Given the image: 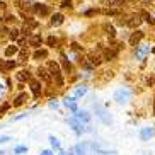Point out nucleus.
Instances as JSON below:
<instances>
[{"label": "nucleus", "mask_w": 155, "mask_h": 155, "mask_svg": "<svg viewBox=\"0 0 155 155\" xmlns=\"http://www.w3.org/2000/svg\"><path fill=\"white\" fill-rule=\"evenodd\" d=\"M130 96H131V94H130V91H126V89H119V91L114 94V99L121 104V102H126V101L130 99Z\"/></svg>", "instance_id": "1"}, {"label": "nucleus", "mask_w": 155, "mask_h": 155, "mask_svg": "<svg viewBox=\"0 0 155 155\" xmlns=\"http://www.w3.org/2000/svg\"><path fill=\"white\" fill-rule=\"evenodd\" d=\"M48 72L53 77H61V70H60V65L56 61H48Z\"/></svg>", "instance_id": "2"}, {"label": "nucleus", "mask_w": 155, "mask_h": 155, "mask_svg": "<svg viewBox=\"0 0 155 155\" xmlns=\"http://www.w3.org/2000/svg\"><path fill=\"white\" fill-rule=\"evenodd\" d=\"M32 10H34L36 14H39V15H48L50 14V9H48V5H45V4H34L32 5Z\"/></svg>", "instance_id": "3"}, {"label": "nucleus", "mask_w": 155, "mask_h": 155, "mask_svg": "<svg viewBox=\"0 0 155 155\" xmlns=\"http://www.w3.org/2000/svg\"><path fill=\"white\" fill-rule=\"evenodd\" d=\"M143 36H145V34H143L141 31L133 32V34H131V38H130V45H131V46H138V43H140L141 39H143Z\"/></svg>", "instance_id": "4"}, {"label": "nucleus", "mask_w": 155, "mask_h": 155, "mask_svg": "<svg viewBox=\"0 0 155 155\" xmlns=\"http://www.w3.org/2000/svg\"><path fill=\"white\" fill-rule=\"evenodd\" d=\"M155 135V130L153 128H141V131H140V138L143 141L148 140V138H152Z\"/></svg>", "instance_id": "5"}, {"label": "nucleus", "mask_w": 155, "mask_h": 155, "mask_svg": "<svg viewBox=\"0 0 155 155\" xmlns=\"http://www.w3.org/2000/svg\"><path fill=\"white\" fill-rule=\"evenodd\" d=\"M102 4L107 5V7H116V9H119V7H124L126 2L124 0H102Z\"/></svg>", "instance_id": "6"}, {"label": "nucleus", "mask_w": 155, "mask_h": 155, "mask_svg": "<svg viewBox=\"0 0 155 155\" xmlns=\"http://www.w3.org/2000/svg\"><path fill=\"white\" fill-rule=\"evenodd\" d=\"M116 56H118V50H113V48H106L104 50V60L111 61V60H114Z\"/></svg>", "instance_id": "7"}, {"label": "nucleus", "mask_w": 155, "mask_h": 155, "mask_svg": "<svg viewBox=\"0 0 155 155\" xmlns=\"http://www.w3.org/2000/svg\"><path fill=\"white\" fill-rule=\"evenodd\" d=\"M29 43H31L32 46H36V48H39V46L43 45V38L39 36V34H32V36L29 38Z\"/></svg>", "instance_id": "8"}, {"label": "nucleus", "mask_w": 155, "mask_h": 155, "mask_svg": "<svg viewBox=\"0 0 155 155\" xmlns=\"http://www.w3.org/2000/svg\"><path fill=\"white\" fill-rule=\"evenodd\" d=\"M38 75H39L45 82H51V73L48 72L46 68H39V70H38Z\"/></svg>", "instance_id": "9"}, {"label": "nucleus", "mask_w": 155, "mask_h": 155, "mask_svg": "<svg viewBox=\"0 0 155 155\" xmlns=\"http://www.w3.org/2000/svg\"><path fill=\"white\" fill-rule=\"evenodd\" d=\"M89 63L92 65V67H99L101 63H102V58L97 55H89Z\"/></svg>", "instance_id": "10"}, {"label": "nucleus", "mask_w": 155, "mask_h": 155, "mask_svg": "<svg viewBox=\"0 0 155 155\" xmlns=\"http://www.w3.org/2000/svg\"><path fill=\"white\" fill-rule=\"evenodd\" d=\"M29 77H31V73H29L28 70H21V72L17 73V80L19 82H26V80H29Z\"/></svg>", "instance_id": "11"}, {"label": "nucleus", "mask_w": 155, "mask_h": 155, "mask_svg": "<svg viewBox=\"0 0 155 155\" xmlns=\"http://www.w3.org/2000/svg\"><path fill=\"white\" fill-rule=\"evenodd\" d=\"M31 89H32V92H34V96H39V94H41V85H39V82H36V80H31Z\"/></svg>", "instance_id": "12"}, {"label": "nucleus", "mask_w": 155, "mask_h": 155, "mask_svg": "<svg viewBox=\"0 0 155 155\" xmlns=\"http://www.w3.org/2000/svg\"><path fill=\"white\" fill-rule=\"evenodd\" d=\"M61 65H63L65 72H72V63L68 61V58H67L65 55H61Z\"/></svg>", "instance_id": "13"}, {"label": "nucleus", "mask_w": 155, "mask_h": 155, "mask_svg": "<svg viewBox=\"0 0 155 155\" xmlns=\"http://www.w3.org/2000/svg\"><path fill=\"white\" fill-rule=\"evenodd\" d=\"M51 24H53V26H61V24H63V15H61V14H55V15H53V19H51Z\"/></svg>", "instance_id": "14"}, {"label": "nucleus", "mask_w": 155, "mask_h": 155, "mask_svg": "<svg viewBox=\"0 0 155 155\" xmlns=\"http://www.w3.org/2000/svg\"><path fill=\"white\" fill-rule=\"evenodd\" d=\"M140 22H141V19L138 17V15L137 17H131L130 21H126V24L130 26V28H137V26H140Z\"/></svg>", "instance_id": "15"}, {"label": "nucleus", "mask_w": 155, "mask_h": 155, "mask_svg": "<svg viewBox=\"0 0 155 155\" xmlns=\"http://www.w3.org/2000/svg\"><path fill=\"white\" fill-rule=\"evenodd\" d=\"M147 51H148V48H147V46H140V48H138V50L135 51V55H137V58H138V60H141L143 56H145Z\"/></svg>", "instance_id": "16"}, {"label": "nucleus", "mask_w": 155, "mask_h": 155, "mask_svg": "<svg viewBox=\"0 0 155 155\" xmlns=\"http://www.w3.org/2000/svg\"><path fill=\"white\" fill-rule=\"evenodd\" d=\"M28 58H29L28 48H21V51H19V60H21V61H26Z\"/></svg>", "instance_id": "17"}, {"label": "nucleus", "mask_w": 155, "mask_h": 155, "mask_svg": "<svg viewBox=\"0 0 155 155\" xmlns=\"http://www.w3.org/2000/svg\"><path fill=\"white\" fill-rule=\"evenodd\" d=\"M77 119L78 121H80V123H89V121H91V116H89V114L87 113H77Z\"/></svg>", "instance_id": "18"}, {"label": "nucleus", "mask_w": 155, "mask_h": 155, "mask_svg": "<svg viewBox=\"0 0 155 155\" xmlns=\"http://www.w3.org/2000/svg\"><path fill=\"white\" fill-rule=\"evenodd\" d=\"M17 51H19V46L12 45V46H9V48L5 50V56H12V55H15Z\"/></svg>", "instance_id": "19"}, {"label": "nucleus", "mask_w": 155, "mask_h": 155, "mask_svg": "<svg viewBox=\"0 0 155 155\" xmlns=\"http://www.w3.org/2000/svg\"><path fill=\"white\" fill-rule=\"evenodd\" d=\"M104 31H106V34L109 38H114L116 36V31H114V28L113 26H109V24H104Z\"/></svg>", "instance_id": "20"}, {"label": "nucleus", "mask_w": 155, "mask_h": 155, "mask_svg": "<svg viewBox=\"0 0 155 155\" xmlns=\"http://www.w3.org/2000/svg\"><path fill=\"white\" fill-rule=\"evenodd\" d=\"M46 56H48V51H46V50H36V53H34V58H36V60L46 58Z\"/></svg>", "instance_id": "21"}, {"label": "nucleus", "mask_w": 155, "mask_h": 155, "mask_svg": "<svg viewBox=\"0 0 155 155\" xmlns=\"http://www.w3.org/2000/svg\"><path fill=\"white\" fill-rule=\"evenodd\" d=\"M24 26H28L29 29H36V28H38V22L34 21V19L28 17V19H26V24H24Z\"/></svg>", "instance_id": "22"}, {"label": "nucleus", "mask_w": 155, "mask_h": 155, "mask_svg": "<svg viewBox=\"0 0 155 155\" xmlns=\"http://www.w3.org/2000/svg\"><path fill=\"white\" fill-rule=\"evenodd\" d=\"M65 104H67V107H70L73 113H77V104H75V101L73 99H67L65 101Z\"/></svg>", "instance_id": "23"}, {"label": "nucleus", "mask_w": 155, "mask_h": 155, "mask_svg": "<svg viewBox=\"0 0 155 155\" xmlns=\"http://www.w3.org/2000/svg\"><path fill=\"white\" fill-rule=\"evenodd\" d=\"M75 152H77V155H87V147L85 145H77L75 147Z\"/></svg>", "instance_id": "24"}, {"label": "nucleus", "mask_w": 155, "mask_h": 155, "mask_svg": "<svg viewBox=\"0 0 155 155\" xmlns=\"http://www.w3.org/2000/svg\"><path fill=\"white\" fill-rule=\"evenodd\" d=\"M26 99H28V96H26V94H21V96H17V97H15V101H14V106H21Z\"/></svg>", "instance_id": "25"}, {"label": "nucleus", "mask_w": 155, "mask_h": 155, "mask_svg": "<svg viewBox=\"0 0 155 155\" xmlns=\"http://www.w3.org/2000/svg\"><path fill=\"white\" fill-rule=\"evenodd\" d=\"M140 15H141V17H143V19H145V22H148V24H155V19L152 17L150 14H147V12H141Z\"/></svg>", "instance_id": "26"}, {"label": "nucleus", "mask_w": 155, "mask_h": 155, "mask_svg": "<svg viewBox=\"0 0 155 155\" xmlns=\"http://www.w3.org/2000/svg\"><path fill=\"white\" fill-rule=\"evenodd\" d=\"M102 14H106V15H119V10L118 9H104Z\"/></svg>", "instance_id": "27"}, {"label": "nucleus", "mask_w": 155, "mask_h": 155, "mask_svg": "<svg viewBox=\"0 0 155 155\" xmlns=\"http://www.w3.org/2000/svg\"><path fill=\"white\" fill-rule=\"evenodd\" d=\"M19 36H21V32L17 31V29H12V31H10V39H12V41H17L19 39Z\"/></svg>", "instance_id": "28"}, {"label": "nucleus", "mask_w": 155, "mask_h": 155, "mask_svg": "<svg viewBox=\"0 0 155 155\" xmlns=\"http://www.w3.org/2000/svg\"><path fill=\"white\" fill-rule=\"evenodd\" d=\"M61 9H72V2L70 0H63L61 2Z\"/></svg>", "instance_id": "29"}, {"label": "nucleus", "mask_w": 155, "mask_h": 155, "mask_svg": "<svg viewBox=\"0 0 155 155\" xmlns=\"http://www.w3.org/2000/svg\"><path fill=\"white\" fill-rule=\"evenodd\" d=\"M50 141H51V145L55 147V148H60V141L56 140L55 137H50Z\"/></svg>", "instance_id": "30"}, {"label": "nucleus", "mask_w": 155, "mask_h": 155, "mask_svg": "<svg viewBox=\"0 0 155 155\" xmlns=\"http://www.w3.org/2000/svg\"><path fill=\"white\" fill-rule=\"evenodd\" d=\"M17 45H19V46H22V48H24V45H26V38H24L22 34L19 36V39H17Z\"/></svg>", "instance_id": "31"}, {"label": "nucleus", "mask_w": 155, "mask_h": 155, "mask_svg": "<svg viewBox=\"0 0 155 155\" xmlns=\"http://www.w3.org/2000/svg\"><path fill=\"white\" fill-rule=\"evenodd\" d=\"M56 43H58V39H56V38H53V36L48 38V45H50V46H55Z\"/></svg>", "instance_id": "32"}, {"label": "nucleus", "mask_w": 155, "mask_h": 155, "mask_svg": "<svg viewBox=\"0 0 155 155\" xmlns=\"http://www.w3.org/2000/svg\"><path fill=\"white\" fill-rule=\"evenodd\" d=\"M87 89L85 87H82V89H77V92H75V96H82V94H85Z\"/></svg>", "instance_id": "33"}, {"label": "nucleus", "mask_w": 155, "mask_h": 155, "mask_svg": "<svg viewBox=\"0 0 155 155\" xmlns=\"http://www.w3.org/2000/svg\"><path fill=\"white\" fill-rule=\"evenodd\" d=\"M26 150H28V148H26V147H17V148H15V153H24V152H26Z\"/></svg>", "instance_id": "34"}, {"label": "nucleus", "mask_w": 155, "mask_h": 155, "mask_svg": "<svg viewBox=\"0 0 155 155\" xmlns=\"http://www.w3.org/2000/svg\"><path fill=\"white\" fill-rule=\"evenodd\" d=\"M0 70H2V72H5V70H7V63H5L4 60H0Z\"/></svg>", "instance_id": "35"}, {"label": "nucleus", "mask_w": 155, "mask_h": 155, "mask_svg": "<svg viewBox=\"0 0 155 155\" xmlns=\"http://www.w3.org/2000/svg\"><path fill=\"white\" fill-rule=\"evenodd\" d=\"M5 63H7V70L14 68V67H15V61H12V60H10V61H5Z\"/></svg>", "instance_id": "36"}, {"label": "nucleus", "mask_w": 155, "mask_h": 155, "mask_svg": "<svg viewBox=\"0 0 155 155\" xmlns=\"http://www.w3.org/2000/svg\"><path fill=\"white\" fill-rule=\"evenodd\" d=\"M94 14H97V10H87L85 12V15H94Z\"/></svg>", "instance_id": "37"}, {"label": "nucleus", "mask_w": 155, "mask_h": 155, "mask_svg": "<svg viewBox=\"0 0 155 155\" xmlns=\"http://www.w3.org/2000/svg\"><path fill=\"white\" fill-rule=\"evenodd\" d=\"M5 141H9V137H2L0 138V143H5Z\"/></svg>", "instance_id": "38"}, {"label": "nucleus", "mask_w": 155, "mask_h": 155, "mask_svg": "<svg viewBox=\"0 0 155 155\" xmlns=\"http://www.w3.org/2000/svg\"><path fill=\"white\" fill-rule=\"evenodd\" d=\"M5 9V2H2V0H0V10H4Z\"/></svg>", "instance_id": "39"}, {"label": "nucleus", "mask_w": 155, "mask_h": 155, "mask_svg": "<svg viewBox=\"0 0 155 155\" xmlns=\"http://www.w3.org/2000/svg\"><path fill=\"white\" fill-rule=\"evenodd\" d=\"M4 32H7V29H5L4 26H0V34H4Z\"/></svg>", "instance_id": "40"}, {"label": "nucleus", "mask_w": 155, "mask_h": 155, "mask_svg": "<svg viewBox=\"0 0 155 155\" xmlns=\"http://www.w3.org/2000/svg\"><path fill=\"white\" fill-rule=\"evenodd\" d=\"M41 155H53V153L50 150H45V152H41Z\"/></svg>", "instance_id": "41"}, {"label": "nucleus", "mask_w": 155, "mask_h": 155, "mask_svg": "<svg viewBox=\"0 0 155 155\" xmlns=\"http://www.w3.org/2000/svg\"><path fill=\"white\" fill-rule=\"evenodd\" d=\"M153 114H155V104H153Z\"/></svg>", "instance_id": "42"}, {"label": "nucleus", "mask_w": 155, "mask_h": 155, "mask_svg": "<svg viewBox=\"0 0 155 155\" xmlns=\"http://www.w3.org/2000/svg\"><path fill=\"white\" fill-rule=\"evenodd\" d=\"M0 155H4V153H2V152H0Z\"/></svg>", "instance_id": "43"}]
</instances>
